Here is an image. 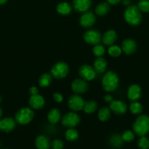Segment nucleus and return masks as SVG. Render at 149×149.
<instances>
[{
	"label": "nucleus",
	"mask_w": 149,
	"mask_h": 149,
	"mask_svg": "<svg viewBox=\"0 0 149 149\" xmlns=\"http://www.w3.org/2000/svg\"><path fill=\"white\" fill-rule=\"evenodd\" d=\"M124 17L127 23L131 26H137L141 22V11L137 6L129 5L124 11Z\"/></svg>",
	"instance_id": "f257e3e1"
},
{
	"label": "nucleus",
	"mask_w": 149,
	"mask_h": 149,
	"mask_svg": "<svg viewBox=\"0 0 149 149\" xmlns=\"http://www.w3.org/2000/svg\"><path fill=\"white\" fill-rule=\"evenodd\" d=\"M118 84H119V79L118 75L112 71H108L102 78V87L107 92L115 91L118 88Z\"/></svg>",
	"instance_id": "f03ea898"
},
{
	"label": "nucleus",
	"mask_w": 149,
	"mask_h": 149,
	"mask_svg": "<svg viewBox=\"0 0 149 149\" xmlns=\"http://www.w3.org/2000/svg\"><path fill=\"white\" fill-rule=\"evenodd\" d=\"M133 131L138 136H145L149 132V116L141 115L133 124Z\"/></svg>",
	"instance_id": "7ed1b4c3"
},
{
	"label": "nucleus",
	"mask_w": 149,
	"mask_h": 149,
	"mask_svg": "<svg viewBox=\"0 0 149 149\" xmlns=\"http://www.w3.org/2000/svg\"><path fill=\"white\" fill-rule=\"evenodd\" d=\"M34 111L29 108H23L16 113L15 120L21 125H26L30 123L34 118Z\"/></svg>",
	"instance_id": "20e7f679"
},
{
	"label": "nucleus",
	"mask_w": 149,
	"mask_h": 149,
	"mask_svg": "<svg viewBox=\"0 0 149 149\" xmlns=\"http://www.w3.org/2000/svg\"><path fill=\"white\" fill-rule=\"evenodd\" d=\"M51 72V76L57 79H64L69 73V65L64 62H58L53 65Z\"/></svg>",
	"instance_id": "39448f33"
},
{
	"label": "nucleus",
	"mask_w": 149,
	"mask_h": 149,
	"mask_svg": "<svg viewBox=\"0 0 149 149\" xmlns=\"http://www.w3.org/2000/svg\"><path fill=\"white\" fill-rule=\"evenodd\" d=\"M80 122V116L75 112H69L63 116L61 123L65 127L73 128Z\"/></svg>",
	"instance_id": "423d86ee"
},
{
	"label": "nucleus",
	"mask_w": 149,
	"mask_h": 149,
	"mask_svg": "<svg viewBox=\"0 0 149 149\" xmlns=\"http://www.w3.org/2000/svg\"><path fill=\"white\" fill-rule=\"evenodd\" d=\"M83 39L86 43L91 45H96L102 41V36L99 31L89 30L83 35Z\"/></svg>",
	"instance_id": "0eeeda50"
},
{
	"label": "nucleus",
	"mask_w": 149,
	"mask_h": 149,
	"mask_svg": "<svg viewBox=\"0 0 149 149\" xmlns=\"http://www.w3.org/2000/svg\"><path fill=\"white\" fill-rule=\"evenodd\" d=\"M96 71L93 67L89 65H83L79 69V74L83 79L86 81H91L96 77Z\"/></svg>",
	"instance_id": "6e6552de"
},
{
	"label": "nucleus",
	"mask_w": 149,
	"mask_h": 149,
	"mask_svg": "<svg viewBox=\"0 0 149 149\" xmlns=\"http://www.w3.org/2000/svg\"><path fill=\"white\" fill-rule=\"evenodd\" d=\"M85 101L78 95H73L69 98L68 106L71 110L74 111H79L83 109Z\"/></svg>",
	"instance_id": "1a4fd4ad"
},
{
	"label": "nucleus",
	"mask_w": 149,
	"mask_h": 149,
	"mask_svg": "<svg viewBox=\"0 0 149 149\" xmlns=\"http://www.w3.org/2000/svg\"><path fill=\"white\" fill-rule=\"evenodd\" d=\"M71 87L76 94H83L88 90V84L86 80L83 79H76L72 82Z\"/></svg>",
	"instance_id": "9d476101"
},
{
	"label": "nucleus",
	"mask_w": 149,
	"mask_h": 149,
	"mask_svg": "<svg viewBox=\"0 0 149 149\" xmlns=\"http://www.w3.org/2000/svg\"><path fill=\"white\" fill-rule=\"evenodd\" d=\"M96 21V17L91 12H85L80 18V23L83 28H90Z\"/></svg>",
	"instance_id": "9b49d317"
},
{
	"label": "nucleus",
	"mask_w": 149,
	"mask_h": 149,
	"mask_svg": "<svg viewBox=\"0 0 149 149\" xmlns=\"http://www.w3.org/2000/svg\"><path fill=\"white\" fill-rule=\"evenodd\" d=\"M16 121L13 118L7 117L0 120V131L3 132H12L15 129L16 125Z\"/></svg>",
	"instance_id": "f8f14e48"
},
{
	"label": "nucleus",
	"mask_w": 149,
	"mask_h": 149,
	"mask_svg": "<svg viewBox=\"0 0 149 149\" xmlns=\"http://www.w3.org/2000/svg\"><path fill=\"white\" fill-rule=\"evenodd\" d=\"M110 109L116 114L122 115L127 112V106L126 103L121 100H112L110 103Z\"/></svg>",
	"instance_id": "ddd939ff"
},
{
	"label": "nucleus",
	"mask_w": 149,
	"mask_h": 149,
	"mask_svg": "<svg viewBox=\"0 0 149 149\" xmlns=\"http://www.w3.org/2000/svg\"><path fill=\"white\" fill-rule=\"evenodd\" d=\"M73 7L79 13H85L91 6V0H73Z\"/></svg>",
	"instance_id": "4468645a"
},
{
	"label": "nucleus",
	"mask_w": 149,
	"mask_h": 149,
	"mask_svg": "<svg viewBox=\"0 0 149 149\" xmlns=\"http://www.w3.org/2000/svg\"><path fill=\"white\" fill-rule=\"evenodd\" d=\"M29 105L32 109H36V110L42 109L45 106L44 97L39 94L31 95L30 98H29Z\"/></svg>",
	"instance_id": "2eb2a0df"
},
{
	"label": "nucleus",
	"mask_w": 149,
	"mask_h": 149,
	"mask_svg": "<svg viewBox=\"0 0 149 149\" xmlns=\"http://www.w3.org/2000/svg\"><path fill=\"white\" fill-rule=\"evenodd\" d=\"M142 95V90L140 86L137 84H131L128 88L127 95L130 100L136 101L140 98Z\"/></svg>",
	"instance_id": "dca6fc26"
},
{
	"label": "nucleus",
	"mask_w": 149,
	"mask_h": 149,
	"mask_svg": "<svg viewBox=\"0 0 149 149\" xmlns=\"http://www.w3.org/2000/svg\"><path fill=\"white\" fill-rule=\"evenodd\" d=\"M117 39V33L114 30H108L102 36V42L106 46H111Z\"/></svg>",
	"instance_id": "f3484780"
},
{
	"label": "nucleus",
	"mask_w": 149,
	"mask_h": 149,
	"mask_svg": "<svg viewBox=\"0 0 149 149\" xmlns=\"http://www.w3.org/2000/svg\"><path fill=\"white\" fill-rule=\"evenodd\" d=\"M137 49L136 42L133 39H124L122 42V51L127 55H131L134 53Z\"/></svg>",
	"instance_id": "a211bd4d"
},
{
	"label": "nucleus",
	"mask_w": 149,
	"mask_h": 149,
	"mask_svg": "<svg viewBox=\"0 0 149 149\" xmlns=\"http://www.w3.org/2000/svg\"><path fill=\"white\" fill-rule=\"evenodd\" d=\"M35 146L37 149H49L51 146V143L48 137L41 135L37 137L35 139Z\"/></svg>",
	"instance_id": "6ab92c4d"
},
{
	"label": "nucleus",
	"mask_w": 149,
	"mask_h": 149,
	"mask_svg": "<svg viewBox=\"0 0 149 149\" xmlns=\"http://www.w3.org/2000/svg\"><path fill=\"white\" fill-rule=\"evenodd\" d=\"M107 61L102 57H97L93 63V68L98 74H102L106 70Z\"/></svg>",
	"instance_id": "aec40b11"
},
{
	"label": "nucleus",
	"mask_w": 149,
	"mask_h": 149,
	"mask_svg": "<svg viewBox=\"0 0 149 149\" xmlns=\"http://www.w3.org/2000/svg\"><path fill=\"white\" fill-rule=\"evenodd\" d=\"M110 4H108V2H101L98 4L97 6L95 8V13L97 15L99 16H104L105 15H107L108 13V12L110 11Z\"/></svg>",
	"instance_id": "412c9836"
},
{
	"label": "nucleus",
	"mask_w": 149,
	"mask_h": 149,
	"mask_svg": "<svg viewBox=\"0 0 149 149\" xmlns=\"http://www.w3.org/2000/svg\"><path fill=\"white\" fill-rule=\"evenodd\" d=\"M56 10L60 15H67L71 13L72 7L69 3L66 2V1H62V2H60L59 4L57 5Z\"/></svg>",
	"instance_id": "4be33fe9"
},
{
	"label": "nucleus",
	"mask_w": 149,
	"mask_h": 149,
	"mask_svg": "<svg viewBox=\"0 0 149 149\" xmlns=\"http://www.w3.org/2000/svg\"><path fill=\"white\" fill-rule=\"evenodd\" d=\"M61 119V113L57 109H53L49 111L48 114V119L49 122L53 125H55Z\"/></svg>",
	"instance_id": "5701e85b"
},
{
	"label": "nucleus",
	"mask_w": 149,
	"mask_h": 149,
	"mask_svg": "<svg viewBox=\"0 0 149 149\" xmlns=\"http://www.w3.org/2000/svg\"><path fill=\"white\" fill-rule=\"evenodd\" d=\"M123 143H124V141L121 138V135H118V134H114L110 138V144L113 148H121V146L123 145Z\"/></svg>",
	"instance_id": "b1692460"
},
{
	"label": "nucleus",
	"mask_w": 149,
	"mask_h": 149,
	"mask_svg": "<svg viewBox=\"0 0 149 149\" xmlns=\"http://www.w3.org/2000/svg\"><path fill=\"white\" fill-rule=\"evenodd\" d=\"M111 110L110 108L103 107L99 111L98 113V117L101 122H106L110 118Z\"/></svg>",
	"instance_id": "393cba45"
},
{
	"label": "nucleus",
	"mask_w": 149,
	"mask_h": 149,
	"mask_svg": "<svg viewBox=\"0 0 149 149\" xmlns=\"http://www.w3.org/2000/svg\"><path fill=\"white\" fill-rule=\"evenodd\" d=\"M51 82H52V77L51 74H47V73L42 74L38 81L39 86L42 87H48L51 84Z\"/></svg>",
	"instance_id": "a878e982"
},
{
	"label": "nucleus",
	"mask_w": 149,
	"mask_h": 149,
	"mask_svg": "<svg viewBox=\"0 0 149 149\" xmlns=\"http://www.w3.org/2000/svg\"><path fill=\"white\" fill-rule=\"evenodd\" d=\"M97 109V103L94 100H90V101L85 102L83 109L85 113H92L96 111Z\"/></svg>",
	"instance_id": "bb28decb"
},
{
	"label": "nucleus",
	"mask_w": 149,
	"mask_h": 149,
	"mask_svg": "<svg viewBox=\"0 0 149 149\" xmlns=\"http://www.w3.org/2000/svg\"><path fill=\"white\" fill-rule=\"evenodd\" d=\"M78 132L75 129H74V127L69 128L65 132V138L67 139V141H70V142L75 141L78 138Z\"/></svg>",
	"instance_id": "cd10ccee"
},
{
	"label": "nucleus",
	"mask_w": 149,
	"mask_h": 149,
	"mask_svg": "<svg viewBox=\"0 0 149 149\" xmlns=\"http://www.w3.org/2000/svg\"><path fill=\"white\" fill-rule=\"evenodd\" d=\"M108 52L111 57L113 58H116L121 55V52H122V49L120 47L116 46V45H111L109 46V48L108 49Z\"/></svg>",
	"instance_id": "c85d7f7f"
},
{
	"label": "nucleus",
	"mask_w": 149,
	"mask_h": 149,
	"mask_svg": "<svg viewBox=\"0 0 149 149\" xmlns=\"http://www.w3.org/2000/svg\"><path fill=\"white\" fill-rule=\"evenodd\" d=\"M129 110L133 114H140L143 111V106L138 102H132L129 106Z\"/></svg>",
	"instance_id": "c756f323"
},
{
	"label": "nucleus",
	"mask_w": 149,
	"mask_h": 149,
	"mask_svg": "<svg viewBox=\"0 0 149 149\" xmlns=\"http://www.w3.org/2000/svg\"><path fill=\"white\" fill-rule=\"evenodd\" d=\"M121 138L124 142L130 143L134 141V132L131 130H126L121 135Z\"/></svg>",
	"instance_id": "7c9ffc66"
},
{
	"label": "nucleus",
	"mask_w": 149,
	"mask_h": 149,
	"mask_svg": "<svg viewBox=\"0 0 149 149\" xmlns=\"http://www.w3.org/2000/svg\"><path fill=\"white\" fill-rule=\"evenodd\" d=\"M93 53L96 57H102L105 53V48L103 45H94L93 48Z\"/></svg>",
	"instance_id": "2f4dec72"
},
{
	"label": "nucleus",
	"mask_w": 149,
	"mask_h": 149,
	"mask_svg": "<svg viewBox=\"0 0 149 149\" xmlns=\"http://www.w3.org/2000/svg\"><path fill=\"white\" fill-rule=\"evenodd\" d=\"M137 146L140 149H148L149 139L145 136L140 137V139L137 141Z\"/></svg>",
	"instance_id": "473e14b6"
},
{
	"label": "nucleus",
	"mask_w": 149,
	"mask_h": 149,
	"mask_svg": "<svg viewBox=\"0 0 149 149\" xmlns=\"http://www.w3.org/2000/svg\"><path fill=\"white\" fill-rule=\"evenodd\" d=\"M139 10L144 13H148L149 12V0H140L138 2Z\"/></svg>",
	"instance_id": "72a5a7b5"
},
{
	"label": "nucleus",
	"mask_w": 149,
	"mask_h": 149,
	"mask_svg": "<svg viewBox=\"0 0 149 149\" xmlns=\"http://www.w3.org/2000/svg\"><path fill=\"white\" fill-rule=\"evenodd\" d=\"M51 147L53 149H63L64 148V143L60 139H55L51 143Z\"/></svg>",
	"instance_id": "f704fd0d"
},
{
	"label": "nucleus",
	"mask_w": 149,
	"mask_h": 149,
	"mask_svg": "<svg viewBox=\"0 0 149 149\" xmlns=\"http://www.w3.org/2000/svg\"><path fill=\"white\" fill-rule=\"evenodd\" d=\"M53 100L56 102H57V103H61L63 100V96L60 93H54L53 95Z\"/></svg>",
	"instance_id": "c9c22d12"
},
{
	"label": "nucleus",
	"mask_w": 149,
	"mask_h": 149,
	"mask_svg": "<svg viewBox=\"0 0 149 149\" xmlns=\"http://www.w3.org/2000/svg\"><path fill=\"white\" fill-rule=\"evenodd\" d=\"M38 89L36 87H32L29 89V93H30L31 95H34L38 94Z\"/></svg>",
	"instance_id": "e433bc0d"
},
{
	"label": "nucleus",
	"mask_w": 149,
	"mask_h": 149,
	"mask_svg": "<svg viewBox=\"0 0 149 149\" xmlns=\"http://www.w3.org/2000/svg\"><path fill=\"white\" fill-rule=\"evenodd\" d=\"M104 100H105V101L106 102V103H110L112 101V95H106L104 97Z\"/></svg>",
	"instance_id": "4c0bfd02"
},
{
	"label": "nucleus",
	"mask_w": 149,
	"mask_h": 149,
	"mask_svg": "<svg viewBox=\"0 0 149 149\" xmlns=\"http://www.w3.org/2000/svg\"><path fill=\"white\" fill-rule=\"evenodd\" d=\"M121 1V0H107V2L110 4H112V5H115V4H118V3H120Z\"/></svg>",
	"instance_id": "58836bf2"
},
{
	"label": "nucleus",
	"mask_w": 149,
	"mask_h": 149,
	"mask_svg": "<svg viewBox=\"0 0 149 149\" xmlns=\"http://www.w3.org/2000/svg\"><path fill=\"white\" fill-rule=\"evenodd\" d=\"M122 2L124 5L129 6L130 3H131V0H122Z\"/></svg>",
	"instance_id": "ea45409f"
},
{
	"label": "nucleus",
	"mask_w": 149,
	"mask_h": 149,
	"mask_svg": "<svg viewBox=\"0 0 149 149\" xmlns=\"http://www.w3.org/2000/svg\"><path fill=\"white\" fill-rule=\"evenodd\" d=\"M7 1H8V0H0V5H1V4H4Z\"/></svg>",
	"instance_id": "a19ab883"
},
{
	"label": "nucleus",
	"mask_w": 149,
	"mask_h": 149,
	"mask_svg": "<svg viewBox=\"0 0 149 149\" xmlns=\"http://www.w3.org/2000/svg\"><path fill=\"white\" fill-rule=\"evenodd\" d=\"M1 116H2V111H1V108H0V118L1 117Z\"/></svg>",
	"instance_id": "79ce46f5"
},
{
	"label": "nucleus",
	"mask_w": 149,
	"mask_h": 149,
	"mask_svg": "<svg viewBox=\"0 0 149 149\" xmlns=\"http://www.w3.org/2000/svg\"><path fill=\"white\" fill-rule=\"evenodd\" d=\"M1 96H0V102H1Z\"/></svg>",
	"instance_id": "37998d69"
},
{
	"label": "nucleus",
	"mask_w": 149,
	"mask_h": 149,
	"mask_svg": "<svg viewBox=\"0 0 149 149\" xmlns=\"http://www.w3.org/2000/svg\"><path fill=\"white\" fill-rule=\"evenodd\" d=\"M0 145H1V143H0Z\"/></svg>",
	"instance_id": "c03bdc74"
},
{
	"label": "nucleus",
	"mask_w": 149,
	"mask_h": 149,
	"mask_svg": "<svg viewBox=\"0 0 149 149\" xmlns=\"http://www.w3.org/2000/svg\"><path fill=\"white\" fill-rule=\"evenodd\" d=\"M148 149H149V148H148Z\"/></svg>",
	"instance_id": "a18cd8bd"
}]
</instances>
